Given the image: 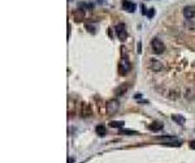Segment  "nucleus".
<instances>
[{"label":"nucleus","mask_w":195,"mask_h":163,"mask_svg":"<svg viewBox=\"0 0 195 163\" xmlns=\"http://www.w3.org/2000/svg\"><path fill=\"white\" fill-rule=\"evenodd\" d=\"M130 69H132V64H130V62L126 58H122L120 60V64H118V73H120L121 76H126L130 72Z\"/></svg>","instance_id":"nucleus-1"},{"label":"nucleus","mask_w":195,"mask_h":163,"mask_svg":"<svg viewBox=\"0 0 195 163\" xmlns=\"http://www.w3.org/2000/svg\"><path fill=\"white\" fill-rule=\"evenodd\" d=\"M115 31H116V35H117V38H118L120 41H125L126 38H128V30H126L125 24L121 22V24L116 25Z\"/></svg>","instance_id":"nucleus-2"},{"label":"nucleus","mask_w":195,"mask_h":163,"mask_svg":"<svg viewBox=\"0 0 195 163\" xmlns=\"http://www.w3.org/2000/svg\"><path fill=\"white\" fill-rule=\"evenodd\" d=\"M151 46H152V50H154V52L156 54V55H160V54H162L165 50L164 43H162L159 38H154L152 42H151Z\"/></svg>","instance_id":"nucleus-3"},{"label":"nucleus","mask_w":195,"mask_h":163,"mask_svg":"<svg viewBox=\"0 0 195 163\" xmlns=\"http://www.w3.org/2000/svg\"><path fill=\"white\" fill-rule=\"evenodd\" d=\"M118 107H120V103H118V101L117 99H111L109 102L107 103V111H108V113H115V112H117V110H118Z\"/></svg>","instance_id":"nucleus-4"},{"label":"nucleus","mask_w":195,"mask_h":163,"mask_svg":"<svg viewBox=\"0 0 195 163\" xmlns=\"http://www.w3.org/2000/svg\"><path fill=\"white\" fill-rule=\"evenodd\" d=\"M135 8H137V5H135L133 2H129V0H122V9L124 10L133 13V12H135Z\"/></svg>","instance_id":"nucleus-5"},{"label":"nucleus","mask_w":195,"mask_h":163,"mask_svg":"<svg viewBox=\"0 0 195 163\" xmlns=\"http://www.w3.org/2000/svg\"><path fill=\"white\" fill-rule=\"evenodd\" d=\"M183 17L187 18V20H191L193 17H195V8L190 7V5L185 7L183 8Z\"/></svg>","instance_id":"nucleus-6"},{"label":"nucleus","mask_w":195,"mask_h":163,"mask_svg":"<svg viewBox=\"0 0 195 163\" xmlns=\"http://www.w3.org/2000/svg\"><path fill=\"white\" fill-rule=\"evenodd\" d=\"M162 128H164V125H162V123H160V121H154L150 125V129L152 130V132H159V130H161Z\"/></svg>","instance_id":"nucleus-7"},{"label":"nucleus","mask_w":195,"mask_h":163,"mask_svg":"<svg viewBox=\"0 0 195 163\" xmlns=\"http://www.w3.org/2000/svg\"><path fill=\"white\" fill-rule=\"evenodd\" d=\"M172 120L174 123H177V124H180V125H182V124H185L186 119L183 117L182 115H172Z\"/></svg>","instance_id":"nucleus-8"},{"label":"nucleus","mask_w":195,"mask_h":163,"mask_svg":"<svg viewBox=\"0 0 195 163\" xmlns=\"http://www.w3.org/2000/svg\"><path fill=\"white\" fill-rule=\"evenodd\" d=\"M83 17H85V13H83V9H78V10H75L74 12V18H75V21H82L83 20Z\"/></svg>","instance_id":"nucleus-9"},{"label":"nucleus","mask_w":195,"mask_h":163,"mask_svg":"<svg viewBox=\"0 0 195 163\" xmlns=\"http://www.w3.org/2000/svg\"><path fill=\"white\" fill-rule=\"evenodd\" d=\"M96 133L100 136V137H104L107 134V130H105V127L103 125V124H99V125L96 127Z\"/></svg>","instance_id":"nucleus-10"},{"label":"nucleus","mask_w":195,"mask_h":163,"mask_svg":"<svg viewBox=\"0 0 195 163\" xmlns=\"http://www.w3.org/2000/svg\"><path fill=\"white\" fill-rule=\"evenodd\" d=\"M126 90H128V85H122V86H120V88H117V89L115 90V94H116V95H122Z\"/></svg>","instance_id":"nucleus-11"},{"label":"nucleus","mask_w":195,"mask_h":163,"mask_svg":"<svg viewBox=\"0 0 195 163\" xmlns=\"http://www.w3.org/2000/svg\"><path fill=\"white\" fill-rule=\"evenodd\" d=\"M124 124H125V123H124L122 120H120V121H111L109 125H111L112 128H122Z\"/></svg>","instance_id":"nucleus-12"},{"label":"nucleus","mask_w":195,"mask_h":163,"mask_svg":"<svg viewBox=\"0 0 195 163\" xmlns=\"http://www.w3.org/2000/svg\"><path fill=\"white\" fill-rule=\"evenodd\" d=\"M151 64H152V65H151V67H152V69L156 70V72H158V70L161 68V67H160V64H159V62H158V60H155V59H152V60H151Z\"/></svg>","instance_id":"nucleus-13"},{"label":"nucleus","mask_w":195,"mask_h":163,"mask_svg":"<svg viewBox=\"0 0 195 163\" xmlns=\"http://www.w3.org/2000/svg\"><path fill=\"white\" fill-rule=\"evenodd\" d=\"M158 140H161V141H178L177 137L174 136H166V137H156Z\"/></svg>","instance_id":"nucleus-14"},{"label":"nucleus","mask_w":195,"mask_h":163,"mask_svg":"<svg viewBox=\"0 0 195 163\" xmlns=\"http://www.w3.org/2000/svg\"><path fill=\"white\" fill-rule=\"evenodd\" d=\"M120 133H121V134H128V136L137 134V132H135V130H130V129H120Z\"/></svg>","instance_id":"nucleus-15"},{"label":"nucleus","mask_w":195,"mask_h":163,"mask_svg":"<svg viewBox=\"0 0 195 163\" xmlns=\"http://www.w3.org/2000/svg\"><path fill=\"white\" fill-rule=\"evenodd\" d=\"M146 16H147L148 18H152L155 16V8H148L147 9V13H146Z\"/></svg>","instance_id":"nucleus-16"},{"label":"nucleus","mask_w":195,"mask_h":163,"mask_svg":"<svg viewBox=\"0 0 195 163\" xmlns=\"http://www.w3.org/2000/svg\"><path fill=\"white\" fill-rule=\"evenodd\" d=\"M82 8H93V4H87V3H79V9Z\"/></svg>","instance_id":"nucleus-17"},{"label":"nucleus","mask_w":195,"mask_h":163,"mask_svg":"<svg viewBox=\"0 0 195 163\" xmlns=\"http://www.w3.org/2000/svg\"><path fill=\"white\" fill-rule=\"evenodd\" d=\"M140 8H142V13H143V14H146V13H147V9H146V7H144V5H140Z\"/></svg>","instance_id":"nucleus-18"},{"label":"nucleus","mask_w":195,"mask_h":163,"mask_svg":"<svg viewBox=\"0 0 195 163\" xmlns=\"http://www.w3.org/2000/svg\"><path fill=\"white\" fill-rule=\"evenodd\" d=\"M138 54H140V52H142V45H140V42L138 43V51H137Z\"/></svg>","instance_id":"nucleus-19"},{"label":"nucleus","mask_w":195,"mask_h":163,"mask_svg":"<svg viewBox=\"0 0 195 163\" xmlns=\"http://www.w3.org/2000/svg\"><path fill=\"white\" fill-rule=\"evenodd\" d=\"M190 146H191L193 149H195V140H194V141H191V142H190Z\"/></svg>","instance_id":"nucleus-20"},{"label":"nucleus","mask_w":195,"mask_h":163,"mask_svg":"<svg viewBox=\"0 0 195 163\" xmlns=\"http://www.w3.org/2000/svg\"><path fill=\"white\" fill-rule=\"evenodd\" d=\"M74 162V158H70L69 161H68V163H73Z\"/></svg>","instance_id":"nucleus-21"}]
</instances>
